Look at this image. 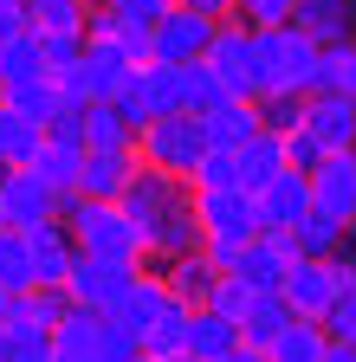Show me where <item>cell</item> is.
I'll return each instance as SVG.
<instances>
[{
    "label": "cell",
    "mask_w": 356,
    "mask_h": 362,
    "mask_svg": "<svg viewBox=\"0 0 356 362\" xmlns=\"http://www.w3.org/2000/svg\"><path fill=\"white\" fill-rule=\"evenodd\" d=\"M253 52H259L265 98H272V90H292V98H311V90H318L324 39H311L298 20H285V26H253Z\"/></svg>",
    "instance_id": "6da1fadb"
},
{
    "label": "cell",
    "mask_w": 356,
    "mask_h": 362,
    "mask_svg": "<svg viewBox=\"0 0 356 362\" xmlns=\"http://www.w3.org/2000/svg\"><path fill=\"white\" fill-rule=\"evenodd\" d=\"M65 226H71L78 252H91V259H143V226L123 214V201L71 194L65 201Z\"/></svg>",
    "instance_id": "7a4b0ae2"
},
{
    "label": "cell",
    "mask_w": 356,
    "mask_h": 362,
    "mask_svg": "<svg viewBox=\"0 0 356 362\" xmlns=\"http://www.w3.org/2000/svg\"><path fill=\"white\" fill-rule=\"evenodd\" d=\"M201 156H207V129H201V117H188V110L149 117V123L137 129V162H143V168H162V175H175V181H188V175L201 168Z\"/></svg>",
    "instance_id": "3957f363"
},
{
    "label": "cell",
    "mask_w": 356,
    "mask_h": 362,
    "mask_svg": "<svg viewBox=\"0 0 356 362\" xmlns=\"http://www.w3.org/2000/svg\"><path fill=\"white\" fill-rule=\"evenodd\" d=\"M130 349H137V337L117 330L104 310L71 304L59 324H52V362H123Z\"/></svg>",
    "instance_id": "277c9868"
},
{
    "label": "cell",
    "mask_w": 356,
    "mask_h": 362,
    "mask_svg": "<svg viewBox=\"0 0 356 362\" xmlns=\"http://www.w3.org/2000/svg\"><path fill=\"white\" fill-rule=\"evenodd\" d=\"M279 291H285L292 317H318V324H324V310L337 304V291H350V252H331V259L298 252L285 265V285Z\"/></svg>",
    "instance_id": "5b68a950"
},
{
    "label": "cell",
    "mask_w": 356,
    "mask_h": 362,
    "mask_svg": "<svg viewBox=\"0 0 356 362\" xmlns=\"http://www.w3.org/2000/svg\"><path fill=\"white\" fill-rule=\"evenodd\" d=\"M207 71L227 84V98H265V84H259V52H253V26L240 20H220L214 39H207Z\"/></svg>",
    "instance_id": "8992f818"
},
{
    "label": "cell",
    "mask_w": 356,
    "mask_h": 362,
    "mask_svg": "<svg viewBox=\"0 0 356 362\" xmlns=\"http://www.w3.org/2000/svg\"><path fill=\"white\" fill-rule=\"evenodd\" d=\"M188 207L201 220V240L246 246L259 233V214H253V194L246 188H188Z\"/></svg>",
    "instance_id": "52a82bcc"
},
{
    "label": "cell",
    "mask_w": 356,
    "mask_h": 362,
    "mask_svg": "<svg viewBox=\"0 0 356 362\" xmlns=\"http://www.w3.org/2000/svg\"><path fill=\"white\" fill-rule=\"evenodd\" d=\"M137 279H143V259H91V252H78L71 272H65V298L84 304V310H110Z\"/></svg>",
    "instance_id": "ba28073f"
},
{
    "label": "cell",
    "mask_w": 356,
    "mask_h": 362,
    "mask_svg": "<svg viewBox=\"0 0 356 362\" xmlns=\"http://www.w3.org/2000/svg\"><path fill=\"white\" fill-rule=\"evenodd\" d=\"M214 26L220 20H207V13H195V7H175L149 26V59H162V65H188V59H207V39H214Z\"/></svg>",
    "instance_id": "9c48e42d"
},
{
    "label": "cell",
    "mask_w": 356,
    "mask_h": 362,
    "mask_svg": "<svg viewBox=\"0 0 356 362\" xmlns=\"http://www.w3.org/2000/svg\"><path fill=\"white\" fill-rule=\"evenodd\" d=\"M253 214H259V233H292V226L311 214V175L304 168L272 175L265 188H253Z\"/></svg>",
    "instance_id": "30bf717a"
},
{
    "label": "cell",
    "mask_w": 356,
    "mask_h": 362,
    "mask_svg": "<svg viewBox=\"0 0 356 362\" xmlns=\"http://www.w3.org/2000/svg\"><path fill=\"white\" fill-rule=\"evenodd\" d=\"M298 259V246H292V233H253L240 252H234V279L246 285V291H279L285 285V265Z\"/></svg>",
    "instance_id": "8fae6325"
},
{
    "label": "cell",
    "mask_w": 356,
    "mask_h": 362,
    "mask_svg": "<svg viewBox=\"0 0 356 362\" xmlns=\"http://www.w3.org/2000/svg\"><path fill=\"white\" fill-rule=\"evenodd\" d=\"M117 201H123V214H130V220L143 226V246H149V226H156L168 207H182V201H188V181H175V175H162V168H143V162H137V175H130V188H123Z\"/></svg>",
    "instance_id": "7c38bea8"
},
{
    "label": "cell",
    "mask_w": 356,
    "mask_h": 362,
    "mask_svg": "<svg viewBox=\"0 0 356 362\" xmlns=\"http://www.w3.org/2000/svg\"><path fill=\"white\" fill-rule=\"evenodd\" d=\"M0 214H7L13 233H26V226H39V220H59L65 214V194H52L33 168H13L7 181H0Z\"/></svg>",
    "instance_id": "4fadbf2b"
},
{
    "label": "cell",
    "mask_w": 356,
    "mask_h": 362,
    "mask_svg": "<svg viewBox=\"0 0 356 362\" xmlns=\"http://www.w3.org/2000/svg\"><path fill=\"white\" fill-rule=\"evenodd\" d=\"M311 207L350 226V214H356V149H337L311 168Z\"/></svg>",
    "instance_id": "5bb4252c"
},
{
    "label": "cell",
    "mask_w": 356,
    "mask_h": 362,
    "mask_svg": "<svg viewBox=\"0 0 356 362\" xmlns=\"http://www.w3.org/2000/svg\"><path fill=\"white\" fill-rule=\"evenodd\" d=\"M26 252H33V285H65V272H71V259H78V240H71L65 214L26 226Z\"/></svg>",
    "instance_id": "9a60e30c"
},
{
    "label": "cell",
    "mask_w": 356,
    "mask_h": 362,
    "mask_svg": "<svg viewBox=\"0 0 356 362\" xmlns=\"http://www.w3.org/2000/svg\"><path fill=\"white\" fill-rule=\"evenodd\" d=\"M304 129L337 156V149H356V98L343 90H311L304 98Z\"/></svg>",
    "instance_id": "2e32d148"
},
{
    "label": "cell",
    "mask_w": 356,
    "mask_h": 362,
    "mask_svg": "<svg viewBox=\"0 0 356 362\" xmlns=\"http://www.w3.org/2000/svg\"><path fill=\"white\" fill-rule=\"evenodd\" d=\"M168 310V279H156V272H143V279L137 285H130L104 317H110V324L117 330H130V337H137V349H143V337H149V324H156V317Z\"/></svg>",
    "instance_id": "e0dca14e"
},
{
    "label": "cell",
    "mask_w": 356,
    "mask_h": 362,
    "mask_svg": "<svg viewBox=\"0 0 356 362\" xmlns=\"http://www.w3.org/2000/svg\"><path fill=\"white\" fill-rule=\"evenodd\" d=\"M130 175H137V149H84V162H78V194L117 201L130 188Z\"/></svg>",
    "instance_id": "ac0fdd59"
},
{
    "label": "cell",
    "mask_w": 356,
    "mask_h": 362,
    "mask_svg": "<svg viewBox=\"0 0 356 362\" xmlns=\"http://www.w3.org/2000/svg\"><path fill=\"white\" fill-rule=\"evenodd\" d=\"M201 129H207V149H240L265 129L259 123V104L253 98H220L214 110H201Z\"/></svg>",
    "instance_id": "d6986e66"
},
{
    "label": "cell",
    "mask_w": 356,
    "mask_h": 362,
    "mask_svg": "<svg viewBox=\"0 0 356 362\" xmlns=\"http://www.w3.org/2000/svg\"><path fill=\"white\" fill-rule=\"evenodd\" d=\"M7 110H20V117H33V123H52L59 110H78V104L65 98L59 71H39V78H20V84H7Z\"/></svg>",
    "instance_id": "ffe728a7"
},
{
    "label": "cell",
    "mask_w": 356,
    "mask_h": 362,
    "mask_svg": "<svg viewBox=\"0 0 356 362\" xmlns=\"http://www.w3.org/2000/svg\"><path fill=\"white\" fill-rule=\"evenodd\" d=\"M234 162H240V188H246V194H253V188H265L272 175H285V168H292V162H285V136H279V129H259L253 143H240V149H234Z\"/></svg>",
    "instance_id": "44dd1931"
},
{
    "label": "cell",
    "mask_w": 356,
    "mask_h": 362,
    "mask_svg": "<svg viewBox=\"0 0 356 362\" xmlns=\"http://www.w3.org/2000/svg\"><path fill=\"white\" fill-rule=\"evenodd\" d=\"M285 324H292L285 291H253L246 310H240V343H246V349H272V337H279Z\"/></svg>",
    "instance_id": "7402d4cb"
},
{
    "label": "cell",
    "mask_w": 356,
    "mask_h": 362,
    "mask_svg": "<svg viewBox=\"0 0 356 362\" xmlns=\"http://www.w3.org/2000/svg\"><path fill=\"white\" fill-rule=\"evenodd\" d=\"M143 252H156L162 265L168 259H182V252H201V220H195V207L182 201V207H168L156 226H149V246Z\"/></svg>",
    "instance_id": "603a6c76"
},
{
    "label": "cell",
    "mask_w": 356,
    "mask_h": 362,
    "mask_svg": "<svg viewBox=\"0 0 356 362\" xmlns=\"http://www.w3.org/2000/svg\"><path fill=\"white\" fill-rule=\"evenodd\" d=\"M324 349H331V330L318 324V317H292V324L272 337L265 362H324Z\"/></svg>",
    "instance_id": "cb8c5ba5"
},
{
    "label": "cell",
    "mask_w": 356,
    "mask_h": 362,
    "mask_svg": "<svg viewBox=\"0 0 356 362\" xmlns=\"http://www.w3.org/2000/svg\"><path fill=\"white\" fill-rule=\"evenodd\" d=\"M78 162H84V149H78V143H59V136H46V143H39V156H33L26 168L46 181L52 194H65V201H71V194H78Z\"/></svg>",
    "instance_id": "d4e9b609"
},
{
    "label": "cell",
    "mask_w": 356,
    "mask_h": 362,
    "mask_svg": "<svg viewBox=\"0 0 356 362\" xmlns=\"http://www.w3.org/2000/svg\"><path fill=\"white\" fill-rule=\"evenodd\" d=\"M162 279H168V298H182L188 310H201L220 272L207 265V252H182V259H168V265H162Z\"/></svg>",
    "instance_id": "484cf974"
},
{
    "label": "cell",
    "mask_w": 356,
    "mask_h": 362,
    "mask_svg": "<svg viewBox=\"0 0 356 362\" xmlns=\"http://www.w3.org/2000/svg\"><path fill=\"white\" fill-rule=\"evenodd\" d=\"M240 343V324H227V317H220V310H188V356H201V362H220V356H227Z\"/></svg>",
    "instance_id": "4316f807"
},
{
    "label": "cell",
    "mask_w": 356,
    "mask_h": 362,
    "mask_svg": "<svg viewBox=\"0 0 356 362\" xmlns=\"http://www.w3.org/2000/svg\"><path fill=\"white\" fill-rule=\"evenodd\" d=\"M0 362H52V330L26 317H0Z\"/></svg>",
    "instance_id": "83f0119b"
},
{
    "label": "cell",
    "mask_w": 356,
    "mask_h": 362,
    "mask_svg": "<svg viewBox=\"0 0 356 362\" xmlns=\"http://www.w3.org/2000/svg\"><path fill=\"white\" fill-rule=\"evenodd\" d=\"M220 98H227V84H220V78L207 71V59H188V65H175V104H182L188 117L214 110Z\"/></svg>",
    "instance_id": "f1b7e54d"
},
{
    "label": "cell",
    "mask_w": 356,
    "mask_h": 362,
    "mask_svg": "<svg viewBox=\"0 0 356 362\" xmlns=\"http://www.w3.org/2000/svg\"><path fill=\"white\" fill-rule=\"evenodd\" d=\"M84 149H137V129L117 104H84Z\"/></svg>",
    "instance_id": "f546056e"
},
{
    "label": "cell",
    "mask_w": 356,
    "mask_h": 362,
    "mask_svg": "<svg viewBox=\"0 0 356 362\" xmlns=\"http://www.w3.org/2000/svg\"><path fill=\"white\" fill-rule=\"evenodd\" d=\"M39 143H46V123H33V117H20V110L0 104V156H7L13 168H26L39 156Z\"/></svg>",
    "instance_id": "4dcf8cb0"
},
{
    "label": "cell",
    "mask_w": 356,
    "mask_h": 362,
    "mask_svg": "<svg viewBox=\"0 0 356 362\" xmlns=\"http://www.w3.org/2000/svg\"><path fill=\"white\" fill-rule=\"evenodd\" d=\"M343 240H350V226H343V220H331V214H318V207H311V214L292 226V246H298V252H311V259L343 252Z\"/></svg>",
    "instance_id": "1f68e13d"
},
{
    "label": "cell",
    "mask_w": 356,
    "mask_h": 362,
    "mask_svg": "<svg viewBox=\"0 0 356 362\" xmlns=\"http://www.w3.org/2000/svg\"><path fill=\"white\" fill-rule=\"evenodd\" d=\"M292 20H298L311 39H324V45H331V39H350V26H356V20H350V0H298Z\"/></svg>",
    "instance_id": "d6a6232c"
},
{
    "label": "cell",
    "mask_w": 356,
    "mask_h": 362,
    "mask_svg": "<svg viewBox=\"0 0 356 362\" xmlns=\"http://www.w3.org/2000/svg\"><path fill=\"white\" fill-rule=\"evenodd\" d=\"M91 0H26V26L33 33H84Z\"/></svg>",
    "instance_id": "836d02e7"
},
{
    "label": "cell",
    "mask_w": 356,
    "mask_h": 362,
    "mask_svg": "<svg viewBox=\"0 0 356 362\" xmlns=\"http://www.w3.org/2000/svg\"><path fill=\"white\" fill-rule=\"evenodd\" d=\"M46 59H39V33L20 26L13 39H0V84H20V78H39Z\"/></svg>",
    "instance_id": "e575fe53"
},
{
    "label": "cell",
    "mask_w": 356,
    "mask_h": 362,
    "mask_svg": "<svg viewBox=\"0 0 356 362\" xmlns=\"http://www.w3.org/2000/svg\"><path fill=\"white\" fill-rule=\"evenodd\" d=\"M175 349H188V304L182 298H168V310L149 324V337H143V356H175Z\"/></svg>",
    "instance_id": "d590c367"
},
{
    "label": "cell",
    "mask_w": 356,
    "mask_h": 362,
    "mask_svg": "<svg viewBox=\"0 0 356 362\" xmlns=\"http://www.w3.org/2000/svg\"><path fill=\"white\" fill-rule=\"evenodd\" d=\"M0 291H33V252H26V233L0 226Z\"/></svg>",
    "instance_id": "8d00e7d4"
},
{
    "label": "cell",
    "mask_w": 356,
    "mask_h": 362,
    "mask_svg": "<svg viewBox=\"0 0 356 362\" xmlns=\"http://www.w3.org/2000/svg\"><path fill=\"white\" fill-rule=\"evenodd\" d=\"M318 90H343V98H356V39H331L324 45Z\"/></svg>",
    "instance_id": "74e56055"
},
{
    "label": "cell",
    "mask_w": 356,
    "mask_h": 362,
    "mask_svg": "<svg viewBox=\"0 0 356 362\" xmlns=\"http://www.w3.org/2000/svg\"><path fill=\"white\" fill-rule=\"evenodd\" d=\"M117 110H123V123L130 129H143L149 117H156V104H149V78H143V65H130V78L117 84V98H110Z\"/></svg>",
    "instance_id": "f35d334b"
},
{
    "label": "cell",
    "mask_w": 356,
    "mask_h": 362,
    "mask_svg": "<svg viewBox=\"0 0 356 362\" xmlns=\"http://www.w3.org/2000/svg\"><path fill=\"white\" fill-rule=\"evenodd\" d=\"M188 188H240V162H234V149H207L201 168L188 175Z\"/></svg>",
    "instance_id": "ab89813d"
},
{
    "label": "cell",
    "mask_w": 356,
    "mask_h": 362,
    "mask_svg": "<svg viewBox=\"0 0 356 362\" xmlns=\"http://www.w3.org/2000/svg\"><path fill=\"white\" fill-rule=\"evenodd\" d=\"M39 59L46 71H71L84 59V33H39Z\"/></svg>",
    "instance_id": "60d3db41"
},
{
    "label": "cell",
    "mask_w": 356,
    "mask_h": 362,
    "mask_svg": "<svg viewBox=\"0 0 356 362\" xmlns=\"http://www.w3.org/2000/svg\"><path fill=\"white\" fill-rule=\"evenodd\" d=\"M259 123H265V129H279V136H285V129H298V123H304V98H292V90H272V98H259Z\"/></svg>",
    "instance_id": "b9f144b4"
},
{
    "label": "cell",
    "mask_w": 356,
    "mask_h": 362,
    "mask_svg": "<svg viewBox=\"0 0 356 362\" xmlns=\"http://www.w3.org/2000/svg\"><path fill=\"white\" fill-rule=\"evenodd\" d=\"M292 13H298V0H234L240 26H285Z\"/></svg>",
    "instance_id": "7bdbcfd3"
},
{
    "label": "cell",
    "mask_w": 356,
    "mask_h": 362,
    "mask_svg": "<svg viewBox=\"0 0 356 362\" xmlns=\"http://www.w3.org/2000/svg\"><path fill=\"white\" fill-rule=\"evenodd\" d=\"M246 285L234 279V272H220V279H214V291H207V310H220V317H227V324H240V310H246Z\"/></svg>",
    "instance_id": "ee69618b"
},
{
    "label": "cell",
    "mask_w": 356,
    "mask_h": 362,
    "mask_svg": "<svg viewBox=\"0 0 356 362\" xmlns=\"http://www.w3.org/2000/svg\"><path fill=\"white\" fill-rule=\"evenodd\" d=\"M324 156H331V149H324V143H318V136H311L304 123H298V129H285V162H292V168H304V175H311Z\"/></svg>",
    "instance_id": "f6af8a7d"
},
{
    "label": "cell",
    "mask_w": 356,
    "mask_h": 362,
    "mask_svg": "<svg viewBox=\"0 0 356 362\" xmlns=\"http://www.w3.org/2000/svg\"><path fill=\"white\" fill-rule=\"evenodd\" d=\"M324 330H331V343H356V285L337 291V304L324 310Z\"/></svg>",
    "instance_id": "bcb514c9"
},
{
    "label": "cell",
    "mask_w": 356,
    "mask_h": 362,
    "mask_svg": "<svg viewBox=\"0 0 356 362\" xmlns=\"http://www.w3.org/2000/svg\"><path fill=\"white\" fill-rule=\"evenodd\" d=\"M104 7H110V13H123V20H143V26H156V20L175 7V0H104Z\"/></svg>",
    "instance_id": "7dc6e473"
},
{
    "label": "cell",
    "mask_w": 356,
    "mask_h": 362,
    "mask_svg": "<svg viewBox=\"0 0 356 362\" xmlns=\"http://www.w3.org/2000/svg\"><path fill=\"white\" fill-rule=\"evenodd\" d=\"M26 26V0H0V39H13Z\"/></svg>",
    "instance_id": "c3c4849f"
},
{
    "label": "cell",
    "mask_w": 356,
    "mask_h": 362,
    "mask_svg": "<svg viewBox=\"0 0 356 362\" xmlns=\"http://www.w3.org/2000/svg\"><path fill=\"white\" fill-rule=\"evenodd\" d=\"M182 7H195V13H207V20H234V0H182Z\"/></svg>",
    "instance_id": "681fc988"
},
{
    "label": "cell",
    "mask_w": 356,
    "mask_h": 362,
    "mask_svg": "<svg viewBox=\"0 0 356 362\" xmlns=\"http://www.w3.org/2000/svg\"><path fill=\"white\" fill-rule=\"evenodd\" d=\"M162 362H201V356H188V349H175V356H162Z\"/></svg>",
    "instance_id": "f907efd6"
},
{
    "label": "cell",
    "mask_w": 356,
    "mask_h": 362,
    "mask_svg": "<svg viewBox=\"0 0 356 362\" xmlns=\"http://www.w3.org/2000/svg\"><path fill=\"white\" fill-rule=\"evenodd\" d=\"M123 362H156V356H143V349H130V356H123Z\"/></svg>",
    "instance_id": "816d5d0a"
},
{
    "label": "cell",
    "mask_w": 356,
    "mask_h": 362,
    "mask_svg": "<svg viewBox=\"0 0 356 362\" xmlns=\"http://www.w3.org/2000/svg\"><path fill=\"white\" fill-rule=\"evenodd\" d=\"M7 175H13V162H7V156H0V181H7Z\"/></svg>",
    "instance_id": "f5cc1de1"
},
{
    "label": "cell",
    "mask_w": 356,
    "mask_h": 362,
    "mask_svg": "<svg viewBox=\"0 0 356 362\" xmlns=\"http://www.w3.org/2000/svg\"><path fill=\"white\" fill-rule=\"evenodd\" d=\"M7 298H13V291H0V317H7Z\"/></svg>",
    "instance_id": "db71d44e"
},
{
    "label": "cell",
    "mask_w": 356,
    "mask_h": 362,
    "mask_svg": "<svg viewBox=\"0 0 356 362\" xmlns=\"http://www.w3.org/2000/svg\"><path fill=\"white\" fill-rule=\"evenodd\" d=\"M350 285H356V252H350Z\"/></svg>",
    "instance_id": "11a10c76"
},
{
    "label": "cell",
    "mask_w": 356,
    "mask_h": 362,
    "mask_svg": "<svg viewBox=\"0 0 356 362\" xmlns=\"http://www.w3.org/2000/svg\"><path fill=\"white\" fill-rule=\"evenodd\" d=\"M0 104H7V84H0Z\"/></svg>",
    "instance_id": "9f6ffc18"
},
{
    "label": "cell",
    "mask_w": 356,
    "mask_h": 362,
    "mask_svg": "<svg viewBox=\"0 0 356 362\" xmlns=\"http://www.w3.org/2000/svg\"><path fill=\"white\" fill-rule=\"evenodd\" d=\"M350 20H356V0H350Z\"/></svg>",
    "instance_id": "6f0895ef"
},
{
    "label": "cell",
    "mask_w": 356,
    "mask_h": 362,
    "mask_svg": "<svg viewBox=\"0 0 356 362\" xmlns=\"http://www.w3.org/2000/svg\"><path fill=\"white\" fill-rule=\"evenodd\" d=\"M0 226H7V214H0Z\"/></svg>",
    "instance_id": "680465c9"
}]
</instances>
